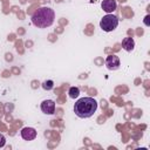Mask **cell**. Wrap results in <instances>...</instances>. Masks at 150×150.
<instances>
[{"instance_id": "6da1fadb", "label": "cell", "mask_w": 150, "mask_h": 150, "mask_svg": "<svg viewBox=\"0 0 150 150\" xmlns=\"http://www.w3.org/2000/svg\"><path fill=\"white\" fill-rule=\"evenodd\" d=\"M97 109V102L93 97H81L74 104V112L80 118H88Z\"/></svg>"}, {"instance_id": "7a4b0ae2", "label": "cell", "mask_w": 150, "mask_h": 150, "mask_svg": "<svg viewBox=\"0 0 150 150\" xmlns=\"http://www.w3.org/2000/svg\"><path fill=\"white\" fill-rule=\"evenodd\" d=\"M32 22L39 28H47L53 25L55 13L50 7H40L32 14Z\"/></svg>"}, {"instance_id": "3957f363", "label": "cell", "mask_w": 150, "mask_h": 150, "mask_svg": "<svg viewBox=\"0 0 150 150\" xmlns=\"http://www.w3.org/2000/svg\"><path fill=\"white\" fill-rule=\"evenodd\" d=\"M118 26V18L114 14H107L104 15L100 21V27L104 32H112Z\"/></svg>"}, {"instance_id": "277c9868", "label": "cell", "mask_w": 150, "mask_h": 150, "mask_svg": "<svg viewBox=\"0 0 150 150\" xmlns=\"http://www.w3.org/2000/svg\"><path fill=\"white\" fill-rule=\"evenodd\" d=\"M105 66L109 70H116L120 67V59L116 55H109L105 59Z\"/></svg>"}, {"instance_id": "5b68a950", "label": "cell", "mask_w": 150, "mask_h": 150, "mask_svg": "<svg viewBox=\"0 0 150 150\" xmlns=\"http://www.w3.org/2000/svg\"><path fill=\"white\" fill-rule=\"evenodd\" d=\"M20 135L25 141H33L36 137V130L30 127H25L21 129Z\"/></svg>"}, {"instance_id": "8992f818", "label": "cell", "mask_w": 150, "mask_h": 150, "mask_svg": "<svg viewBox=\"0 0 150 150\" xmlns=\"http://www.w3.org/2000/svg\"><path fill=\"white\" fill-rule=\"evenodd\" d=\"M41 110L42 112L47 115H52L55 112V102L53 100H45L41 103Z\"/></svg>"}, {"instance_id": "52a82bcc", "label": "cell", "mask_w": 150, "mask_h": 150, "mask_svg": "<svg viewBox=\"0 0 150 150\" xmlns=\"http://www.w3.org/2000/svg\"><path fill=\"white\" fill-rule=\"evenodd\" d=\"M101 7L107 14H110L116 9L117 2H116V0H103L101 4Z\"/></svg>"}, {"instance_id": "ba28073f", "label": "cell", "mask_w": 150, "mask_h": 150, "mask_svg": "<svg viewBox=\"0 0 150 150\" xmlns=\"http://www.w3.org/2000/svg\"><path fill=\"white\" fill-rule=\"evenodd\" d=\"M134 47H135V41H134L132 38L127 36V38L123 39V41H122V48H123L124 50L131 52V50L134 49Z\"/></svg>"}, {"instance_id": "9c48e42d", "label": "cell", "mask_w": 150, "mask_h": 150, "mask_svg": "<svg viewBox=\"0 0 150 150\" xmlns=\"http://www.w3.org/2000/svg\"><path fill=\"white\" fill-rule=\"evenodd\" d=\"M68 94H69L70 98H76L80 95V89L77 87H70L68 90Z\"/></svg>"}, {"instance_id": "30bf717a", "label": "cell", "mask_w": 150, "mask_h": 150, "mask_svg": "<svg viewBox=\"0 0 150 150\" xmlns=\"http://www.w3.org/2000/svg\"><path fill=\"white\" fill-rule=\"evenodd\" d=\"M53 87H54V82L52 80H46L42 82V88L45 90H50V89H53Z\"/></svg>"}, {"instance_id": "8fae6325", "label": "cell", "mask_w": 150, "mask_h": 150, "mask_svg": "<svg viewBox=\"0 0 150 150\" xmlns=\"http://www.w3.org/2000/svg\"><path fill=\"white\" fill-rule=\"evenodd\" d=\"M5 143H6V138L2 134H0V148H2L5 145Z\"/></svg>"}, {"instance_id": "7c38bea8", "label": "cell", "mask_w": 150, "mask_h": 150, "mask_svg": "<svg viewBox=\"0 0 150 150\" xmlns=\"http://www.w3.org/2000/svg\"><path fill=\"white\" fill-rule=\"evenodd\" d=\"M149 19H150V15H146V16L144 18V23H145L146 26H149V25H150V22H149Z\"/></svg>"}]
</instances>
